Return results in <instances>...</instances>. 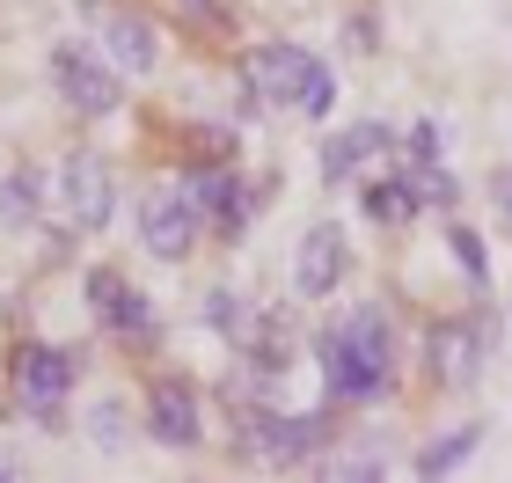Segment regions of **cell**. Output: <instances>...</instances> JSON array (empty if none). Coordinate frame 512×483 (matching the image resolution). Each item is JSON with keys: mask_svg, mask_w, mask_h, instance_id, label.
Instances as JSON below:
<instances>
[{"mask_svg": "<svg viewBox=\"0 0 512 483\" xmlns=\"http://www.w3.org/2000/svg\"><path fill=\"white\" fill-rule=\"evenodd\" d=\"M388 359H395V344H388L381 308H352L337 330L315 337V366H322V381H330L337 403H374L388 388Z\"/></svg>", "mask_w": 512, "mask_h": 483, "instance_id": "1", "label": "cell"}, {"mask_svg": "<svg viewBox=\"0 0 512 483\" xmlns=\"http://www.w3.org/2000/svg\"><path fill=\"white\" fill-rule=\"evenodd\" d=\"M198 227L205 220L191 213V198H183V191H147V198H139V242H147V257H161V264L191 257Z\"/></svg>", "mask_w": 512, "mask_h": 483, "instance_id": "2", "label": "cell"}, {"mask_svg": "<svg viewBox=\"0 0 512 483\" xmlns=\"http://www.w3.org/2000/svg\"><path fill=\"white\" fill-rule=\"evenodd\" d=\"M52 74H59V96L81 110V118H110V110H118V74H110V66L96 59V52H81V44H59L52 52Z\"/></svg>", "mask_w": 512, "mask_h": 483, "instance_id": "3", "label": "cell"}, {"mask_svg": "<svg viewBox=\"0 0 512 483\" xmlns=\"http://www.w3.org/2000/svg\"><path fill=\"white\" fill-rule=\"evenodd\" d=\"M59 220L81 227V235H96V227L110 220V169L96 154H74L59 169Z\"/></svg>", "mask_w": 512, "mask_h": 483, "instance_id": "4", "label": "cell"}, {"mask_svg": "<svg viewBox=\"0 0 512 483\" xmlns=\"http://www.w3.org/2000/svg\"><path fill=\"white\" fill-rule=\"evenodd\" d=\"M66 388H74V359L59 352V344H37V352L15 359V403L37 410V418H59Z\"/></svg>", "mask_w": 512, "mask_h": 483, "instance_id": "5", "label": "cell"}, {"mask_svg": "<svg viewBox=\"0 0 512 483\" xmlns=\"http://www.w3.org/2000/svg\"><path fill=\"white\" fill-rule=\"evenodd\" d=\"M344 286V235L330 220H315L308 235H300L293 249V293H308V301H322V293Z\"/></svg>", "mask_w": 512, "mask_h": 483, "instance_id": "6", "label": "cell"}, {"mask_svg": "<svg viewBox=\"0 0 512 483\" xmlns=\"http://www.w3.org/2000/svg\"><path fill=\"white\" fill-rule=\"evenodd\" d=\"M308 66H315V52H300V44H256L249 66H242V81H249L256 103H293V88H300Z\"/></svg>", "mask_w": 512, "mask_h": 483, "instance_id": "7", "label": "cell"}, {"mask_svg": "<svg viewBox=\"0 0 512 483\" xmlns=\"http://www.w3.org/2000/svg\"><path fill=\"white\" fill-rule=\"evenodd\" d=\"M88 308H96L103 330H118V337H147L154 330V308L139 301L118 271H88Z\"/></svg>", "mask_w": 512, "mask_h": 483, "instance_id": "8", "label": "cell"}, {"mask_svg": "<svg viewBox=\"0 0 512 483\" xmlns=\"http://www.w3.org/2000/svg\"><path fill=\"white\" fill-rule=\"evenodd\" d=\"M183 198H191V213H198V220H220V235H242L249 205H242V191H235V176H227V169H198V176H183Z\"/></svg>", "mask_w": 512, "mask_h": 483, "instance_id": "9", "label": "cell"}, {"mask_svg": "<svg viewBox=\"0 0 512 483\" xmlns=\"http://www.w3.org/2000/svg\"><path fill=\"white\" fill-rule=\"evenodd\" d=\"M388 154V125H352V132H330L322 140V176L330 183H344V176H359V169H374V161Z\"/></svg>", "mask_w": 512, "mask_h": 483, "instance_id": "10", "label": "cell"}, {"mask_svg": "<svg viewBox=\"0 0 512 483\" xmlns=\"http://www.w3.org/2000/svg\"><path fill=\"white\" fill-rule=\"evenodd\" d=\"M147 425H154V440H169V447H198V432H205V418H198V396L191 388H154L147 396Z\"/></svg>", "mask_w": 512, "mask_h": 483, "instance_id": "11", "label": "cell"}, {"mask_svg": "<svg viewBox=\"0 0 512 483\" xmlns=\"http://www.w3.org/2000/svg\"><path fill=\"white\" fill-rule=\"evenodd\" d=\"M425 359H432V374L447 381V388H461V381H476V366H483V344H476V330H469V322H447V330H432Z\"/></svg>", "mask_w": 512, "mask_h": 483, "instance_id": "12", "label": "cell"}, {"mask_svg": "<svg viewBox=\"0 0 512 483\" xmlns=\"http://www.w3.org/2000/svg\"><path fill=\"white\" fill-rule=\"evenodd\" d=\"M308 447H315V425H300V418H256L249 425V454L264 469H293Z\"/></svg>", "mask_w": 512, "mask_h": 483, "instance_id": "13", "label": "cell"}, {"mask_svg": "<svg viewBox=\"0 0 512 483\" xmlns=\"http://www.w3.org/2000/svg\"><path fill=\"white\" fill-rule=\"evenodd\" d=\"M359 205H366L374 227H410L417 220V183H366Z\"/></svg>", "mask_w": 512, "mask_h": 483, "instance_id": "14", "label": "cell"}, {"mask_svg": "<svg viewBox=\"0 0 512 483\" xmlns=\"http://www.w3.org/2000/svg\"><path fill=\"white\" fill-rule=\"evenodd\" d=\"M110 59H118L125 74H147V66H154V22L118 15V22H110Z\"/></svg>", "mask_w": 512, "mask_h": 483, "instance_id": "15", "label": "cell"}, {"mask_svg": "<svg viewBox=\"0 0 512 483\" xmlns=\"http://www.w3.org/2000/svg\"><path fill=\"white\" fill-rule=\"evenodd\" d=\"M337 103V74H330V66H308V74H300V88H293V103L286 110H300V118H322V110H330Z\"/></svg>", "mask_w": 512, "mask_h": 483, "instance_id": "16", "label": "cell"}, {"mask_svg": "<svg viewBox=\"0 0 512 483\" xmlns=\"http://www.w3.org/2000/svg\"><path fill=\"white\" fill-rule=\"evenodd\" d=\"M476 447V425H461V432H447L439 447H425V462H417V476H454L461 469V454Z\"/></svg>", "mask_w": 512, "mask_h": 483, "instance_id": "17", "label": "cell"}, {"mask_svg": "<svg viewBox=\"0 0 512 483\" xmlns=\"http://www.w3.org/2000/svg\"><path fill=\"white\" fill-rule=\"evenodd\" d=\"M0 220H8V227L37 220V176H8V183H0Z\"/></svg>", "mask_w": 512, "mask_h": 483, "instance_id": "18", "label": "cell"}, {"mask_svg": "<svg viewBox=\"0 0 512 483\" xmlns=\"http://www.w3.org/2000/svg\"><path fill=\"white\" fill-rule=\"evenodd\" d=\"M454 257H461V264H469L476 279H483V249H476V235H469V227H454Z\"/></svg>", "mask_w": 512, "mask_h": 483, "instance_id": "19", "label": "cell"}, {"mask_svg": "<svg viewBox=\"0 0 512 483\" xmlns=\"http://www.w3.org/2000/svg\"><path fill=\"white\" fill-rule=\"evenodd\" d=\"M322 476H381V462H359V454H352V462H330Z\"/></svg>", "mask_w": 512, "mask_h": 483, "instance_id": "20", "label": "cell"}, {"mask_svg": "<svg viewBox=\"0 0 512 483\" xmlns=\"http://www.w3.org/2000/svg\"><path fill=\"white\" fill-rule=\"evenodd\" d=\"M498 198H505V227H512V176H505V183H498Z\"/></svg>", "mask_w": 512, "mask_h": 483, "instance_id": "21", "label": "cell"}, {"mask_svg": "<svg viewBox=\"0 0 512 483\" xmlns=\"http://www.w3.org/2000/svg\"><path fill=\"white\" fill-rule=\"evenodd\" d=\"M8 476H15V462H0V483H8Z\"/></svg>", "mask_w": 512, "mask_h": 483, "instance_id": "22", "label": "cell"}]
</instances>
